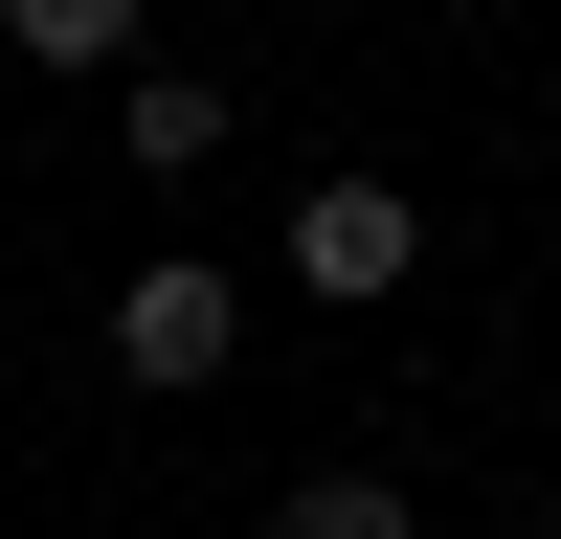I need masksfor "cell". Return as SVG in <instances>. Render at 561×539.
Instances as JSON below:
<instances>
[{
	"label": "cell",
	"mask_w": 561,
	"mask_h": 539,
	"mask_svg": "<svg viewBox=\"0 0 561 539\" xmlns=\"http://www.w3.org/2000/svg\"><path fill=\"white\" fill-rule=\"evenodd\" d=\"M113 158H135V180H203V158H225V90H203V68H135V90H113Z\"/></svg>",
	"instance_id": "3957f363"
},
{
	"label": "cell",
	"mask_w": 561,
	"mask_h": 539,
	"mask_svg": "<svg viewBox=\"0 0 561 539\" xmlns=\"http://www.w3.org/2000/svg\"><path fill=\"white\" fill-rule=\"evenodd\" d=\"M225 359H248V293H225L203 248H158V270H113V382H158V404H203Z\"/></svg>",
	"instance_id": "6da1fadb"
},
{
	"label": "cell",
	"mask_w": 561,
	"mask_h": 539,
	"mask_svg": "<svg viewBox=\"0 0 561 539\" xmlns=\"http://www.w3.org/2000/svg\"><path fill=\"white\" fill-rule=\"evenodd\" d=\"M0 45L23 68H135V0H0Z\"/></svg>",
	"instance_id": "277c9868"
},
{
	"label": "cell",
	"mask_w": 561,
	"mask_h": 539,
	"mask_svg": "<svg viewBox=\"0 0 561 539\" xmlns=\"http://www.w3.org/2000/svg\"><path fill=\"white\" fill-rule=\"evenodd\" d=\"M404 270H427V203L337 158V180H314V203H293V293H337V314H359V293H404Z\"/></svg>",
	"instance_id": "7a4b0ae2"
},
{
	"label": "cell",
	"mask_w": 561,
	"mask_h": 539,
	"mask_svg": "<svg viewBox=\"0 0 561 539\" xmlns=\"http://www.w3.org/2000/svg\"><path fill=\"white\" fill-rule=\"evenodd\" d=\"M539 539H561V494H539Z\"/></svg>",
	"instance_id": "8992f818"
},
{
	"label": "cell",
	"mask_w": 561,
	"mask_h": 539,
	"mask_svg": "<svg viewBox=\"0 0 561 539\" xmlns=\"http://www.w3.org/2000/svg\"><path fill=\"white\" fill-rule=\"evenodd\" d=\"M270 539H404V494H382V472H293V494H270Z\"/></svg>",
	"instance_id": "5b68a950"
}]
</instances>
